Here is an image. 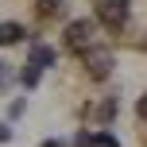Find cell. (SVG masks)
Segmentation results:
<instances>
[{"label":"cell","mask_w":147,"mask_h":147,"mask_svg":"<svg viewBox=\"0 0 147 147\" xmlns=\"http://www.w3.org/2000/svg\"><path fill=\"white\" fill-rule=\"evenodd\" d=\"M23 35H27V31H23L20 23H12V20H8V23H0V47H16Z\"/></svg>","instance_id":"8992f818"},{"label":"cell","mask_w":147,"mask_h":147,"mask_svg":"<svg viewBox=\"0 0 147 147\" xmlns=\"http://www.w3.org/2000/svg\"><path fill=\"white\" fill-rule=\"evenodd\" d=\"M81 66L93 81H109V74L116 70V54L109 51V47H89V51H81Z\"/></svg>","instance_id":"6da1fadb"},{"label":"cell","mask_w":147,"mask_h":147,"mask_svg":"<svg viewBox=\"0 0 147 147\" xmlns=\"http://www.w3.org/2000/svg\"><path fill=\"white\" fill-rule=\"evenodd\" d=\"M128 16H132V0H97V27L120 31L128 27Z\"/></svg>","instance_id":"7a4b0ae2"},{"label":"cell","mask_w":147,"mask_h":147,"mask_svg":"<svg viewBox=\"0 0 147 147\" xmlns=\"http://www.w3.org/2000/svg\"><path fill=\"white\" fill-rule=\"evenodd\" d=\"M136 112H140V120H147V93L140 97V105H136Z\"/></svg>","instance_id":"7c38bea8"},{"label":"cell","mask_w":147,"mask_h":147,"mask_svg":"<svg viewBox=\"0 0 147 147\" xmlns=\"http://www.w3.org/2000/svg\"><path fill=\"white\" fill-rule=\"evenodd\" d=\"M74 147H97V140L89 132H78V140H74Z\"/></svg>","instance_id":"30bf717a"},{"label":"cell","mask_w":147,"mask_h":147,"mask_svg":"<svg viewBox=\"0 0 147 147\" xmlns=\"http://www.w3.org/2000/svg\"><path fill=\"white\" fill-rule=\"evenodd\" d=\"M43 147H66V143H58V140H47V143H43Z\"/></svg>","instance_id":"5bb4252c"},{"label":"cell","mask_w":147,"mask_h":147,"mask_svg":"<svg viewBox=\"0 0 147 147\" xmlns=\"http://www.w3.org/2000/svg\"><path fill=\"white\" fill-rule=\"evenodd\" d=\"M23 85H27V89H35V85H39V70H35V66L23 70Z\"/></svg>","instance_id":"ba28073f"},{"label":"cell","mask_w":147,"mask_h":147,"mask_svg":"<svg viewBox=\"0 0 147 147\" xmlns=\"http://www.w3.org/2000/svg\"><path fill=\"white\" fill-rule=\"evenodd\" d=\"M8 140H12V128H8V124H0V143H8Z\"/></svg>","instance_id":"4fadbf2b"},{"label":"cell","mask_w":147,"mask_h":147,"mask_svg":"<svg viewBox=\"0 0 147 147\" xmlns=\"http://www.w3.org/2000/svg\"><path fill=\"white\" fill-rule=\"evenodd\" d=\"M89 116H93V120H101V124H112V120H116V101H112V97L97 101L93 109H89Z\"/></svg>","instance_id":"5b68a950"},{"label":"cell","mask_w":147,"mask_h":147,"mask_svg":"<svg viewBox=\"0 0 147 147\" xmlns=\"http://www.w3.org/2000/svg\"><path fill=\"white\" fill-rule=\"evenodd\" d=\"M93 140H97V147H120V143H116V140H112V136H109V132H97V136H93Z\"/></svg>","instance_id":"9c48e42d"},{"label":"cell","mask_w":147,"mask_h":147,"mask_svg":"<svg viewBox=\"0 0 147 147\" xmlns=\"http://www.w3.org/2000/svg\"><path fill=\"white\" fill-rule=\"evenodd\" d=\"M62 43H66V51H74V54L89 51V47L97 43V20H74V23H66Z\"/></svg>","instance_id":"3957f363"},{"label":"cell","mask_w":147,"mask_h":147,"mask_svg":"<svg viewBox=\"0 0 147 147\" xmlns=\"http://www.w3.org/2000/svg\"><path fill=\"white\" fill-rule=\"evenodd\" d=\"M8 81H12V66H8V62H0V89H4Z\"/></svg>","instance_id":"8fae6325"},{"label":"cell","mask_w":147,"mask_h":147,"mask_svg":"<svg viewBox=\"0 0 147 147\" xmlns=\"http://www.w3.org/2000/svg\"><path fill=\"white\" fill-rule=\"evenodd\" d=\"M27 66H35L39 74H43V70H51V66H54V51H51L47 43H35V47H31V58H27Z\"/></svg>","instance_id":"277c9868"},{"label":"cell","mask_w":147,"mask_h":147,"mask_svg":"<svg viewBox=\"0 0 147 147\" xmlns=\"http://www.w3.org/2000/svg\"><path fill=\"white\" fill-rule=\"evenodd\" d=\"M39 16H43V20H54V16H58L62 12V0H39Z\"/></svg>","instance_id":"52a82bcc"}]
</instances>
